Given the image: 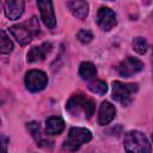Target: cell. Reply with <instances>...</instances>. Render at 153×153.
<instances>
[{"instance_id": "cell-1", "label": "cell", "mask_w": 153, "mask_h": 153, "mask_svg": "<svg viewBox=\"0 0 153 153\" xmlns=\"http://www.w3.org/2000/svg\"><path fill=\"white\" fill-rule=\"evenodd\" d=\"M10 32L17 39L20 45H26L32 41V37L38 35L39 32V24L36 17H32L29 22L13 25L10 27Z\"/></svg>"}, {"instance_id": "cell-2", "label": "cell", "mask_w": 153, "mask_h": 153, "mask_svg": "<svg viewBox=\"0 0 153 153\" xmlns=\"http://www.w3.org/2000/svg\"><path fill=\"white\" fill-rule=\"evenodd\" d=\"M66 109L73 116H79L80 114H84L86 118H91L94 112L96 104L93 99L87 98L84 94H73L68 99Z\"/></svg>"}, {"instance_id": "cell-3", "label": "cell", "mask_w": 153, "mask_h": 153, "mask_svg": "<svg viewBox=\"0 0 153 153\" xmlns=\"http://www.w3.org/2000/svg\"><path fill=\"white\" fill-rule=\"evenodd\" d=\"M123 145H124V149L127 152L146 153V152H151V149H152L147 136L139 130L128 131L124 135Z\"/></svg>"}, {"instance_id": "cell-4", "label": "cell", "mask_w": 153, "mask_h": 153, "mask_svg": "<svg viewBox=\"0 0 153 153\" xmlns=\"http://www.w3.org/2000/svg\"><path fill=\"white\" fill-rule=\"evenodd\" d=\"M92 139L91 130L82 127H72L68 131L67 139L63 141V148L67 151H76L84 143Z\"/></svg>"}, {"instance_id": "cell-5", "label": "cell", "mask_w": 153, "mask_h": 153, "mask_svg": "<svg viewBox=\"0 0 153 153\" xmlns=\"http://www.w3.org/2000/svg\"><path fill=\"white\" fill-rule=\"evenodd\" d=\"M139 90L137 84H124L122 81H114L112 82V98L121 103L122 105L127 106L131 103L133 94Z\"/></svg>"}, {"instance_id": "cell-6", "label": "cell", "mask_w": 153, "mask_h": 153, "mask_svg": "<svg viewBox=\"0 0 153 153\" xmlns=\"http://www.w3.org/2000/svg\"><path fill=\"white\" fill-rule=\"evenodd\" d=\"M48 85V76L39 69L29 71L25 75V86L30 92H39Z\"/></svg>"}, {"instance_id": "cell-7", "label": "cell", "mask_w": 153, "mask_h": 153, "mask_svg": "<svg viewBox=\"0 0 153 153\" xmlns=\"http://www.w3.org/2000/svg\"><path fill=\"white\" fill-rule=\"evenodd\" d=\"M37 6L41 13V19L48 29L56 26V16L51 0H37Z\"/></svg>"}, {"instance_id": "cell-8", "label": "cell", "mask_w": 153, "mask_h": 153, "mask_svg": "<svg viewBox=\"0 0 153 153\" xmlns=\"http://www.w3.org/2000/svg\"><path fill=\"white\" fill-rule=\"evenodd\" d=\"M143 69V63L133 56H128L127 59H124L117 67L118 74L123 78H130L134 74L141 72Z\"/></svg>"}, {"instance_id": "cell-9", "label": "cell", "mask_w": 153, "mask_h": 153, "mask_svg": "<svg viewBox=\"0 0 153 153\" xmlns=\"http://www.w3.org/2000/svg\"><path fill=\"white\" fill-rule=\"evenodd\" d=\"M96 20H97L98 26L103 31H110L117 24L116 14L109 7H100L98 10V12H97Z\"/></svg>"}, {"instance_id": "cell-10", "label": "cell", "mask_w": 153, "mask_h": 153, "mask_svg": "<svg viewBox=\"0 0 153 153\" xmlns=\"http://www.w3.org/2000/svg\"><path fill=\"white\" fill-rule=\"evenodd\" d=\"M115 115H116V109L115 106L110 103V102H103L100 105H99V109H98V116H97V122L99 126H105V124H109L114 118H115Z\"/></svg>"}, {"instance_id": "cell-11", "label": "cell", "mask_w": 153, "mask_h": 153, "mask_svg": "<svg viewBox=\"0 0 153 153\" xmlns=\"http://www.w3.org/2000/svg\"><path fill=\"white\" fill-rule=\"evenodd\" d=\"M25 7V1L24 0H5V16L10 20H16L18 19Z\"/></svg>"}, {"instance_id": "cell-12", "label": "cell", "mask_w": 153, "mask_h": 153, "mask_svg": "<svg viewBox=\"0 0 153 153\" xmlns=\"http://www.w3.org/2000/svg\"><path fill=\"white\" fill-rule=\"evenodd\" d=\"M51 50V43L49 42H44L38 47H32L27 54H26V60L27 62L32 63V62H38V61H43L47 56L48 53H50Z\"/></svg>"}, {"instance_id": "cell-13", "label": "cell", "mask_w": 153, "mask_h": 153, "mask_svg": "<svg viewBox=\"0 0 153 153\" xmlns=\"http://www.w3.org/2000/svg\"><path fill=\"white\" fill-rule=\"evenodd\" d=\"M71 13L78 19H85L88 14L90 6L86 0H72L67 4Z\"/></svg>"}, {"instance_id": "cell-14", "label": "cell", "mask_w": 153, "mask_h": 153, "mask_svg": "<svg viewBox=\"0 0 153 153\" xmlns=\"http://www.w3.org/2000/svg\"><path fill=\"white\" fill-rule=\"evenodd\" d=\"M65 129V121L59 116H49L45 120V133L48 135H59Z\"/></svg>"}, {"instance_id": "cell-15", "label": "cell", "mask_w": 153, "mask_h": 153, "mask_svg": "<svg viewBox=\"0 0 153 153\" xmlns=\"http://www.w3.org/2000/svg\"><path fill=\"white\" fill-rule=\"evenodd\" d=\"M97 74V69L94 67V65L90 61H85L80 65L79 67V75L84 79V80H91L96 76Z\"/></svg>"}, {"instance_id": "cell-16", "label": "cell", "mask_w": 153, "mask_h": 153, "mask_svg": "<svg viewBox=\"0 0 153 153\" xmlns=\"http://www.w3.org/2000/svg\"><path fill=\"white\" fill-rule=\"evenodd\" d=\"M27 130L30 131V134L32 135L33 140L37 142V145H42V143H47L44 140H43V136H42V130H41V124L39 122H36V121H32L30 123H27Z\"/></svg>"}, {"instance_id": "cell-17", "label": "cell", "mask_w": 153, "mask_h": 153, "mask_svg": "<svg viewBox=\"0 0 153 153\" xmlns=\"http://www.w3.org/2000/svg\"><path fill=\"white\" fill-rule=\"evenodd\" d=\"M88 90L96 94H105L106 91H108V85L105 81L103 80H93L92 82L88 84Z\"/></svg>"}, {"instance_id": "cell-18", "label": "cell", "mask_w": 153, "mask_h": 153, "mask_svg": "<svg viewBox=\"0 0 153 153\" xmlns=\"http://www.w3.org/2000/svg\"><path fill=\"white\" fill-rule=\"evenodd\" d=\"M0 35H1V38H0V51L2 54H8L13 49V43L8 38V36L6 35V32L4 30L0 31Z\"/></svg>"}, {"instance_id": "cell-19", "label": "cell", "mask_w": 153, "mask_h": 153, "mask_svg": "<svg viewBox=\"0 0 153 153\" xmlns=\"http://www.w3.org/2000/svg\"><path fill=\"white\" fill-rule=\"evenodd\" d=\"M133 48L137 54H145L148 48V43L143 37H135L133 39Z\"/></svg>"}, {"instance_id": "cell-20", "label": "cell", "mask_w": 153, "mask_h": 153, "mask_svg": "<svg viewBox=\"0 0 153 153\" xmlns=\"http://www.w3.org/2000/svg\"><path fill=\"white\" fill-rule=\"evenodd\" d=\"M76 38L81 42V43H90L91 41H92V38H93V33L90 31V30H87V29H84V30H80L78 33H76Z\"/></svg>"}, {"instance_id": "cell-21", "label": "cell", "mask_w": 153, "mask_h": 153, "mask_svg": "<svg viewBox=\"0 0 153 153\" xmlns=\"http://www.w3.org/2000/svg\"><path fill=\"white\" fill-rule=\"evenodd\" d=\"M2 143H4V149L6 151V145H7V139L5 136H2Z\"/></svg>"}, {"instance_id": "cell-22", "label": "cell", "mask_w": 153, "mask_h": 153, "mask_svg": "<svg viewBox=\"0 0 153 153\" xmlns=\"http://www.w3.org/2000/svg\"><path fill=\"white\" fill-rule=\"evenodd\" d=\"M152 141H153V135H152Z\"/></svg>"}, {"instance_id": "cell-23", "label": "cell", "mask_w": 153, "mask_h": 153, "mask_svg": "<svg viewBox=\"0 0 153 153\" xmlns=\"http://www.w3.org/2000/svg\"><path fill=\"white\" fill-rule=\"evenodd\" d=\"M110 1H111V0H110Z\"/></svg>"}]
</instances>
